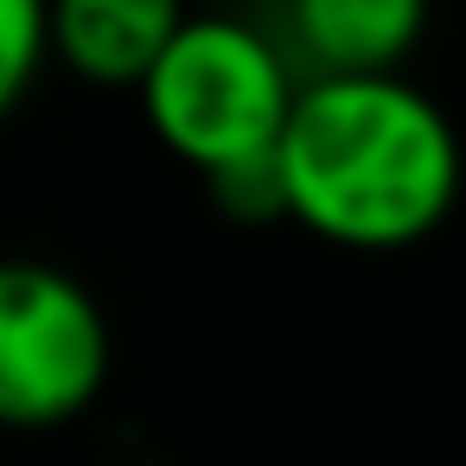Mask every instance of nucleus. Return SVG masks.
<instances>
[{"label": "nucleus", "mask_w": 466, "mask_h": 466, "mask_svg": "<svg viewBox=\"0 0 466 466\" xmlns=\"http://www.w3.org/2000/svg\"><path fill=\"white\" fill-rule=\"evenodd\" d=\"M281 218L345 249L421 243L460 198V135L402 77H313L275 147Z\"/></svg>", "instance_id": "1"}, {"label": "nucleus", "mask_w": 466, "mask_h": 466, "mask_svg": "<svg viewBox=\"0 0 466 466\" xmlns=\"http://www.w3.org/2000/svg\"><path fill=\"white\" fill-rule=\"evenodd\" d=\"M294 71L268 33L243 20H179L160 65L141 84V116L205 179L275 160L294 116Z\"/></svg>", "instance_id": "2"}, {"label": "nucleus", "mask_w": 466, "mask_h": 466, "mask_svg": "<svg viewBox=\"0 0 466 466\" xmlns=\"http://www.w3.org/2000/svg\"><path fill=\"white\" fill-rule=\"evenodd\" d=\"M96 294L52 262H0V428H65L109 383Z\"/></svg>", "instance_id": "3"}, {"label": "nucleus", "mask_w": 466, "mask_h": 466, "mask_svg": "<svg viewBox=\"0 0 466 466\" xmlns=\"http://www.w3.org/2000/svg\"><path fill=\"white\" fill-rule=\"evenodd\" d=\"M179 7L173 0H71V7L46 14L52 26V52L90 77V84H128L141 90L147 71L160 65L167 39L179 33Z\"/></svg>", "instance_id": "4"}, {"label": "nucleus", "mask_w": 466, "mask_h": 466, "mask_svg": "<svg viewBox=\"0 0 466 466\" xmlns=\"http://www.w3.org/2000/svg\"><path fill=\"white\" fill-rule=\"evenodd\" d=\"M288 26L319 77H396L428 33V14L415 0H300Z\"/></svg>", "instance_id": "5"}, {"label": "nucleus", "mask_w": 466, "mask_h": 466, "mask_svg": "<svg viewBox=\"0 0 466 466\" xmlns=\"http://www.w3.org/2000/svg\"><path fill=\"white\" fill-rule=\"evenodd\" d=\"M46 52H52L46 7H33V0H0V116L20 109V96L33 90Z\"/></svg>", "instance_id": "6"}]
</instances>
